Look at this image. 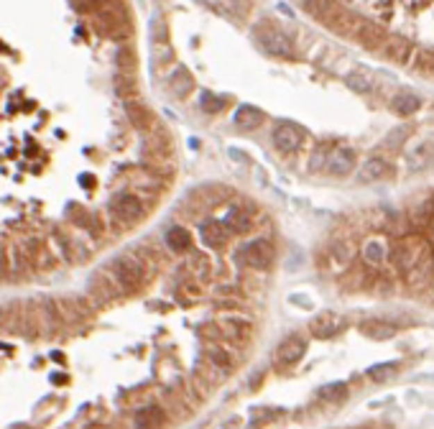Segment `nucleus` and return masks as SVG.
<instances>
[{
  "mask_svg": "<svg viewBox=\"0 0 434 429\" xmlns=\"http://www.w3.org/2000/svg\"><path fill=\"white\" fill-rule=\"evenodd\" d=\"M256 39H258V44L269 54H276V56H294V47L292 41H289V36H284V33L278 31V28H274V26H260L258 31H256Z\"/></svg>",
  "mask_w": 434,
  "mask_h": 429,
  "instance_id": "obj_3",
  "label": "nucleus"
},
{
  "mask_svg": "<svg viewBox=\"0 0 434 429\" xmlns=\"http://www.w3.org/2000/svg\"><path fill=\"white\" fill-rule=\"evenodd\" d=\"M419 108H422V97L409 92V90H401L399 95L391 97V110L396 115H414Z\"/></svg>",
  "mask_w": 434,
  "mask_h": 429,
  "instance_id": "obj_9",
  "label": "nucleus"
},
{
  "mask_svg": "<svg viewBox=\"0 0 434 429\" xmlns=\"http://www.w3.org/2000/svg\"><path fill=\"white\" fill-rule=\"evenodd\" d=\"M342 327H345V319L337 312H322L309 322V330H312L315 337H335Z\"/></svg>",
  "mask_w": 434,
  "mask_h": 429,
  "instance_id": "obj_6",
  "label": "nucleus"
},
{
  "mask_svg": "<svg viewBox=\"0 0 434 429\" xmlns=\"http://www.w3.org/2000/svg\"><path fill=\"white\" fill-rule=\"evenodd\" d=\"M347 85L356 90V92H371V90H373L371 74H368V72H363V69L353 72V74L347 77Z\"/></svg>",
  "mask_w": 434,
  "mask_h": 429,
  "instance_id": "obj_18",
  "label": "nucleus"
},
{
  "mask_svg": "<svg viewBox=\"0 0 434 429\" xmlns=\"http://www.w3.org/2000/svg\"><path fill=\"white\" fill-rule=\"evenodd\" d=\"M190 243H192V238L184 228H172V230L166 233V246L172 248L174 253H182V251H187Z\"/></svg>",
  "mask_w": 434,
  "mask_h": 429,
  "instance_id": "obj_16",
  "label": "nucleus"
},
{
  "mask_svg": "<svg viewBox=\"0 0 434 429\" xmlns=\"http://www.w3.org/2000/svg\"><path fill=\"white\" fill-rule=\"evenodd\" d=\"M304 141V128L294 126V123H278L274 128V146H276L278 151L284 153H292L297 151Z\"/></svg>",
  "mask_w": 434,
  "mask_h": 429,
  "instance_id": "obj_5",
  "label": "nucleus"
},
{
  "mask_svg": "<svg viewBox=\"0 0 434 429\" xmlns=\"http://www.w3.org/2000/svg\"><path fill=\"white\" fill-rule=\"evenodd\" d=\"M304 353H307V342L301 340V337H297V335H292V337H286V340L278 345L276 360L281 366H294V363H299Z\"/></svg>",
  "mask_w": 434,
  "mask_h": 429,
  "instance_id": "obj_7",
  "label": "nucleus"
},
{
  "mask_svg": "<svg viewBox=\"0 0 434 429\" xmlns=\"http://www.w3.org/2000/svg\"><path fill=\"white\" fill-rule=\"evenodd\" d=\"M432 159V146L429 143H422V146H417L414 151L406 153V164H409L411 171H419L422 167H426V161Z\"/></svg>",
  "mask_w": 434,
  "mask_h": 429,
  "instance_id": "obj_15",
  "label": "nucleus"
},
{
  "mask_svg": "<svg viewBox=\"0 0 434 429\" xmlns=\"http://www.w3.org/2000/svg\"><path fill=\"white\" fill-rule=\"evenodd\" d=\"M324 164H327V149H317L309 159V171H319L324 169Z\"/></svg>",
  "mask_w": 434,
  "mask_h": 429,
  "instance_id": "obj_23",
  "label": "nucleus"
},
{
  "mask_svg": "<svg viewBox=\"0 0 434 429\" xmlns=\"http://www.w3.org/2000/svg\"><path fill=\"white\" fill-rule=\"evenodd\" d=\"M365 335H371V337H394L396 335V327L388 325V322H378V319H373V322H365L363 327H360Z\"/></svg>",
  "mask_w": 434,
  "mask_h": 429,
  "instance_id": "obj_17",
  "label": "nucleus"
},
{
  "mask_svg": "<svg viewBox=\"0 0 434 429\" xmlns=\"http://www.w3.org/2000/svg\"><path fill=\"white\" fill-rule=\"evenodd\" d=\"M324 169L335 176H345L356 169V153L350 149H335L332 153H327V164Z\"/></svg>",
  "mask_w": 434,
  "mask_h": 429,
  "instance_id": "obj_8",
  "label": "nucleus"
},
{
  "mask_svg": "<svg viewBox=\"0 0 434 429\" xmlns=\"http://www.w3.org/2000/svg\"><path fill=\"white\" fill-rule=\"evenodd\" d=\"M263 123V112L253 105H240L235 112V126L243 128V131H256V128Z\"/></svg>",
  "mask_w": 434,
  "mask_h": 429,
  "instance_id": "obj_11",
  "label": "nucleus"
},
{
  "mask_svg": "<svg viewBox=\"0 0 434 429\" xmlns=\"http://www.w3.org/2000/svg\"><path fill=\"white\" fill-rule=\"evenodd\" d=\"M432 261H434V251H432Z\"/></svg>",
  "mask_w": 434,
  "mask_h": 429,
  "instance_id": "obj_25",
  "label": "nucleus"
},
{
  "mask_svg": "<svg viewBox=\"0 0 434 429\" xmlns=\"http://www.w3.org/2000/svg\"><path fill=\"white\" fill-rule=\"evenodd\" d=\"M112 276H115V281H118L123 289L135 292V289L143 284V278H146V269L135 261L133 255H120V258L112 261Z\"/></svg>",
  "mask_w": 434,
  "mask_h": 429,
  "instance_id": "obj_1",
  "label": "nucleus"
},
{
  "mask_svg": "<svg viewBox=\"0 0 434 429\" xmlns=\"http://www.w3.org/2000/svg\"><path fill=\"white\" fill-rule=\"evenodd\" d=\"M128 118H131L133 126L146 128V123H149V108L138 103H128Z\"/></svg>",
  "mask_w": 434,
  "mask_h": 429,
  "instance_id": "obj_20",
  "label": "nucleus"
},
{
  "mask_svg": "<svg viewBox=\"0 0 434 429\" xmlns=\"http://www.w3.org/2000/svg\"><path fill=\"white\" fill-rule=\"evenodd\" d=\"M432 233H434V223H432Z\"/></svg>",
  "mask_w": 434,
  "mask_h": 429,
  "instance_id": "obj_26",
  "label": "nucleus"
},
{
  "mask_svg": "<svg viewBox=\"0 0 434 429\" xmlns=\"http://www.w3.org/2000/svg\"><path fill=\"white\" fill-rule=\"evenodd\" d=\"M396 373H399V363H381V366L368 368V376H371L373 381H388Z\"/></svg>",
  "mask_w": 434,
  "mask_h": 429,
  "instance_id": "obj_19",
  "label": "nucleus"
},
{
  "mask_svg": "<svg viewBox=\"0 0 434 429\" xmlns=\"http://www.w3.org/2000/svg\"><path fill=\"white\" fill-rule=\"evenodd\" d=\"M110 212L120 225H133L143 217V205L135 194H131V192H120L118 197L110 202Z\"/></svg>",
  "mask_w": 434,
  "mask_h": 429,
  "instance_id": "obj_2",
  "label": "nucleus"
},
{
  "mask_svg": "<svg viewBox=\"0 0 434 429\" xmlns=\"http://www.w3.org/2000/svg\"><path fill=\"white\" fill-rule=\"evenodd\" d=\"M243 261L256 271H266L274 263V246L266 238L251 240L243 248Z\"/></svg>",
  "mask_w": 434,
  "mask_h": 429,
  "instance_id": "obj_4",
  "label": "nucleus"
},
{
  "mask_svg": "<svg viewBox=\"0 0 434 429\" xmlns=\"http://www.w3.org/2000/svg\"><path fill=\"white\" fill-rule=\"evenodd\" d=\"M194 87V80H192V74L187 69H176L172 72V77H169V90H172L174 97H187Z\"/></svg>",
  "mask_w": 434,
  "mask_h": 429,
  "instance_id": "obj_13",
  "label": "nucleus"
},
{
  "mask_svg": "<svg viewBox=\"0 0 434 429\" xmlns=\"http://www.w3.org/2000/svg\"><path fill=\"white\" fill-rule=\"evenodd\" d=\"M228 225L225 223H217V220H212V223L202 225V238H205V243L210 248H222L225 243H228Z\"/></svg>",
  "mask_w": 434,
  "mask_h": 429,
  "instance_id": "obj_10",
  "label": "nucleus"
},
{
  "mask_svg": "<svg viewBox=\"0 0 434 429\" xmlns=\"http://www.w3.org/2000/svg\"><path fill=\"white\" fill-rule=\"evenodd\" d=\"M386 171H388V164L383 159H378V156H376V159H368L363 167H360V174H358V179H360L363 184H371V182H378V179H383V176H386Z\"/></svg>",
  "mask_w": 434,
  "mask_h": 429,
  "instance_id": "obj_12",
  "label": "nucleus"
},
{
  "mask_svg": "<svg viewBox=\"0 0 434 429\" xmlns=\"http://www.w3.org/2000/svg\"><path fill=\"white\" fill-rule=\"evenodd\" d=\"M363 253H365V258H368L371 263H381V261H383V246H381L378 240H371V243L365 246Z\"/></svg>",
  "mask_w": 434,
  "mask_h": 429,
  "instance_id": "obj_22",
  "label": "nucleus"
},
{
  "mask_svg": "<svg viewBox=\"0 0 434 429\" xmlns=\"http://www.w3.org/2000/svg\"><path fill=\"white\" fill-rule=\"evenodd\" d=\"M319 396L322 398H342L347 396V386L345 383H327L319 389Z\"/></svg>",
  "mask_w": 434,
  "mask_h": 429,
  "instance_id": "obj_21",
  "label": "nucleus"
},
{
  "mask_svg": "<svg viewBox=\"0 0 434 429\" xmlns=\"http://www.w3.org/2000/svg\"><path fill=\"white\" fill-rule=\"evenodd\" d=\"M138 429H161L164 427V412L158 406H146L141 414H138Z\"/></svg>",
  "mask_w": 434,
  "mask_h": 429,
  "instance_id": "obj_14",
  "label": "nucleus"
},
{
  "mask_svg": "<svg viewBox=\"0 0 434 429\" xmlns=\"http://www.w3.org/2000/svg\"><path fill=\"white\" fill-rule=\"evenodd\" d=\"M202 105H205L210 112H217V110H222L225 100H222V97H215L212 92H205V95H202Z\"/></svg>",
  "mask_w": 434,
  "mask_h": 429,
  "instance_id": "obj_24",
  "label": "nucleus"
}]
</instances>
